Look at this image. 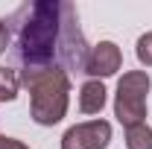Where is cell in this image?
<instances>
[{"label": "cell", "instance_id": "obj_1", "mask_svg": "<svg viewBox=\"0 0 152 149\" xmlns=\"http://www.w3.org/2000/svg\"><path fill=\"white\" fill-rule=\"evenodd\" d=\"M18 23V58H20V85L32 76L61 67L64 73L82 70L88 61V44L79 29L73 3L64 0H38L15 12Z\"/></svg>", "mask_w": 152, "mask_h": 149}, {"label": "cell", "instance_id": "obj_2", "mask_svg": "<svg viewBox=\"0 0 152 149\" xmlns=\"http://www.w3.org/2000/svg\"><path fill=\"white\" fill-rule=\"evenodd\" d=\"M29 88V111L38 126H56L67 114V93H70V76L61 67L32 76L23 82Z\"/></svg>", "mask_w": 152, "mask_h": 149}, {"label": "cell", "instance_id": "obj_3", "mask_svg": "<svg viewBox=\"0 0 152 149\" xmlns=\"http://www.w3.org/2000/svg\"><path fill=\"white\" fill-rule=\"evenodd\" d=\"M149 73L146 70H129L117 82V99H114V117L129 129L137 123H146V93H149Z\"/></svg>", "mask_w": 152, "mask_h": 149}, {"label": "cell", "instance_id": "obj_4", "mask_svg": "<svg viewBox=\"0 0 152 149\" xmlns=\"http://www.w3.org/2000/svg\"><path fill=\"white\" fill-rule=\"evenodd\" d=\"M111 140V123L105 120H88L70 126L61 137V149H105Z\"/></svg>", "mask_w": 152, "mask_h": 149}, {"label": "cell", "instance_id": "obj_5", "mask_svg": "<svg viewBox=\"0 0 152 149\" xmlns=\"http://www.w3.org/2000/svg\"><path fill=\"white\" fill-rule=\"evenodd\" d=\"M123 64V53L114 41H99L94 50L88 53V61H85V73L96 76V79H105V76H114Z\"/></svg>", "mask_w": 152, "mask_h": 149}, {"label": "cell", "instance_id": "obj_6", "mask_svg": "<svg viewBox=\"0 0 152 149\" xmlns=\"http://www.w3.org/2000/svg\"><path fill=\"white\" fill-rule=\"evenodd\" d=\"M105 105V85L99 79H88L79 91V111L82 114H99Z\"/></svg>", "mask_w": 152, "mask_h": 149}, {"label": "cell", "instance_id": "obj_7", "mask_svg": "<svg viewBox=\"0 0 152 149\" xmlns=\"http://www.w3.org/2000/svg\"><path fill=\"white\" fill-rule=\"evenodd\" d=\"M126 149H152V129L146 123L126 129Z\"/></svg>", "mask_w": 152, "mask_h": 149}, {"label": "cell", "instance_id": "obj_8", "mask_svg": "<svg viewBox=\"0 0 152 149\" xmlns=\"http://www.w3.org/2000/svg\"><path fill=\"white\" fill-rule=\"evenodd\" d=\"M18 85H20V76L9 67H0V102H9L18 96Z\"/></svg>", "mask_w": 152, "mask_h": 149}, {"label": "cell", "instance_id": "obj_9", "mask_svg": "<svg viewBox=\"0 0 152 149\" xmlns=\"http://www.w3.org/2000/svg\"><path fill=\"white\" fill-rule=\"evenodd\" d=\"M137 58H140V64H146V67H152V32H146V35L137 38Z\"/></svg>", "mask_w": 152, "mask_h": 149}, {"label": "cell", "instance_id": "obj_10", "mask_svg": "<svg viewBox=\"0 0 152 149\" xmlns=\"http://www.w3.org/2000/svg\"><path fill=\"white\" fill-rule=\"evenodd\" d=\"M0 149H29V146H23L15 137H3V134H0Z\"/></svg>", "mask_w": 152, "mask_h": 149}, {"label": "cell", "instance_id": "obj_11", "mask_svg": "<svg viewBox=\"0 0 152 149\" xmlns=\"http://www.w3.org/2000/svg\"><path fill=\"white\" fill-rule=\"evenodd\" d=\"M6 47H9V26L0 20V53H6Z\"/></svg>", "mask_w": 152, "mask_h": 149}]
</instances>
